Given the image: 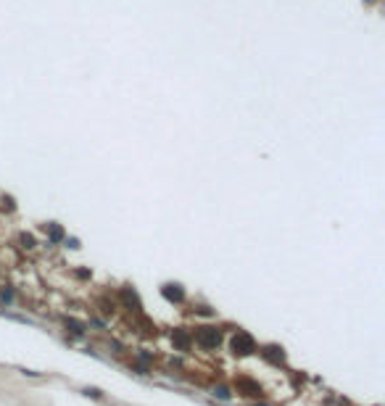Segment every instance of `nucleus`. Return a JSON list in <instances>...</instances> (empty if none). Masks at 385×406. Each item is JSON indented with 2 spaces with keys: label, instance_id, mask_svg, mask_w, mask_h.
Instances as JSON below:
<instances>
[{
  "label": "nucleus",
  "instance_id": "2eb2a0df",
  "mask_svg": "<svg viewBox=\"0 0 385 406\" xmlns=\"http://www.w3.org/2000/svg\"><path fill=\"white\" fill-rule=\"evenodd\" d=\"M3 209H8V211L16 209V206H13V198H11V195H5V198H3Z\"/></svg>",
  "mask_w": 385,
  "mask_h": 406
},
{
  "label": "nucleus",
  "instance_id": "1a4fd4ad",
  "mask_svg": "<svg viewBox=\"0 0 385 406\" xmlns=\"http://www.w3.org/2000/svg\"><path fill=\"white\" fill-rule=\"evenodd\" d=\"M0 317H5V319H13V322H19V325H32L27 317H19V314H11V311H3L0 309Z\"/></svg>",
  "mask_w": 385,
  "mask_h": 406
},
{
  "label": "nucleus",
  "instance_id": "4468645a",
  "mask_svg": "<svg viewBox=\"0 0 385 406\" xmlns=\"http://www.w3.org/2000/svg\"><path fill=\"white\" fill-rule=\"evenodd\" d=\"M82 393L87 396V398H103V390H98V388H84Z\"/></svg>",
  "mask_w": 385,
  "mask_h": 406
},
{
  "label": "nucleus",
  "instance_id": "423d86ee",
  "mask_svg": "<svg viewBox=\"0 0 385 406\" xmlns=\"http://www.w3.org/2000/svg\"><path fill=\"white\" fill-rule=\"evenodd\" d=\"M121 298H124V301H127L129 306H135V311H140V309H143V306H140V298H137V293H135V290L124 288V290H121Z\"/></svg>",
  "mask_w": 385,
  "mask_h": 406
},
{
  "label": "nucleus",
  "instance_id": "f03ea898",
  "mask_svg": "<svg viewBox=\"0 0 385 406\" xmlns=\"http://www.w3.org/2000/svg\"><path fill=\"white\" fill-rule=\"evenodd\" d=\"M195 343H198V346H203V348H217L222 343V332L217 330V327H198Z\"/></svg>",
  "mask_w": 385,
  "mask_h": 406
},
{
  "label": "nucleus",
  "instance_id": "9b49d317",
  "mask_svg": "<svg viewBox=\"0 0 385 406\" xmlns=\"http://www.w3.org/2000/svg\"><path fill=\"white\" fill-rule=\"evenodd\" d=\"M237 385H240V388H245V390H248V393H245V396H261V393H259V388H256V385H253V382H251V380H240V382H237Z\"/></svg>",
  "mask_w": 385,
  "mask_h": 406
},
{
  "label": "nucleus",
  "instance_id": "dca6fc26",
  "mask_svg": "<svg viewBox=\"0 0 385 406\" xmlns=\"http://www.w3.org/2000/svg\"><path fill=\"white\" fill-rule=\"evenodd\" d=\"M77 277H79V280H87L90 272H87V269H79V272H77Z\"/></svg>",
  "mask_w": 385,
  "mask_h": 406
},
{
  "label": "nucleus",
  "instance_id": "f257e3e1",
  "mask_svg": "<svg viewBox=\"0 0 385 406\" xmlns=\"http://www.w3.org/2000/svg\"><path fill=\"white\" fill-rule=\"evenodd\" d=\"M230 348H232L235 356H248L256 351V340H253L248 332H237V335H232V340H230Z\"/></svg>",
  "mask_w": 385,
  "mask_h": 406
},
{
  "label": "nucleus",
  "instance_id": "ddd939ff",
  "mask_svg": "<svg viewBox=\"0 0 385 406\" xmlns=\"http://www.w3.org/2000/svg\"><path fill=\"white\" fill-rule=\"evenodd\" d=\"M0 301L11 303V301H13V290H11V288H0Z\"/></svg>",
  "mask_w": 385,
  "mask_h": 406
},
{
  "label": "nucleus",
  "instance_id": "9d476101",
  "mask_svg": "<svg viewBox=\"0 0 385 406\" xmlns=\"http://www.w3.org/2000/svg\"><path fill=\"white\" fill-rule=\"evenodd\" d=\"M214 396H217L219 401H230V398H232V393H230V388H225V385L214 388Z\"/></svg>",
  "mask_w": 385,
  "mask_h": 406
},
{
  "label": "nucleus",
  "instance_id": "20e7f679",
  "mask_svg": "<svg viewBox=\"0 0 385 406\" xmlns=\"http://www.w3.org/2000/svg\"><path fill=\"white\" fill-rule=\"evenodd\" d=\"M172 340H174V346L180 348V351H188L190 343H192V335L185 330V327H177V330L172 332Z\"/></svg>",
  "mask_w": 385,
  "mask_h": 406
},
{
  "label": "nucleus",
  "instance_id": "39448f33",
  "mask_svg": "<svg viewBox=\"0 0 385 406\" xmlns=\"http://www.w3.org/2000/svg\"><path fill=\"white\" fill-rule=\"evenodd\" d=\"M64 325H66V330L72 332V335H77V338H82L84 335V330H87V327H84V322H77V319H64Z\"/></svg>",
  "mask_w": 385,
  "mask_h": 406
},
{
  "label": "nucleus",
  "instance_id": "6e6552de",
  "mask_svg": "<svg viewBox=\"0 0 385 406\" xmlns=\"http://www.w3.org/2000/svg\"><path fill=\"white\" fill-rule=\"evenodd\" d=\"M261 354H264L269 362H274V364H280L282 362V348H274V346H269V348H264L261 351Z\"/></svg>",
  "mask_w": 385,
  "mask_h": 406
},
{
  "label": "nucleus",
  "instance_id": "7ed1b4c3",
  "mask_svg": "<svg viewBox=\"0 0 385 406\" xmlns=\"http://www.w3.org/2000/svg\"><path fill=\"white\" fill-rule=\"evenodd\" d=\"M161 295H164L169 303H182L185 301V290L180 285H164L161 288Z\"/></svg>",
  "mask_w": 385,
  "mask_h": 406
},
{
  "label": "nucleus",
  "instance_id": "f8f14e48",
  "mask_svg": "<svg viewBox=\"0 0 385 406\" xmlns=\"http://www.w3.org/2000/svg\"><path fill=\"white\" fill-rule=\"evenodd\" d=\"M19 240H21V246H24L27 251H32V248H35V237H32V235H27V232H24V235L19 237Z\"/></svg>",
  "mask_w": 385,
  "mask_h": 406
},
{
  "label": "nucleus",
  "instance_id": "0eeeda50",
  "mask_svg": "<svg viewBox=\"0 0 385 406\" xmlns=\"http://www.w3.org/2000/svg\"><path fill=\"white\" fill-rule=\"evenodd\" d=\"M45 229H48V240L50 243H61V240H64V229H61L58 224H48Z\"/></svg>",
  "mask_w": 385,
  "mask_h": 406
}]
</instances>
